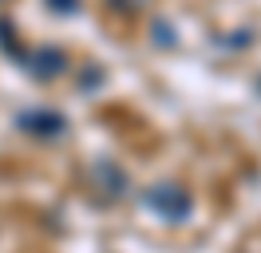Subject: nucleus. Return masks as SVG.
<instances>
[{"mask_svg":"<svg viewBox=\"0 0 261 253\" xmlns=\"http://www.w3.org/2000/svg\"><path fill=\"white\" fill-rule=\"evenodd\" d=\"M150 214H159L163 221H186L190 210H194V198L178 186V182H154V186L143 194Z\"/></svg>","mask_w":261,"mask_h":253,"instance_id":"1","label":"nucleus"},{"mask_svg":"<svg viewBox=\"0 0 261 253\" xmlns=\"http://www.w3.org/2000/svg\"><path fill=\"white\" fill-rule=\"evenodd\" d=\"M16 127L24 135H36V139H64L67 135V119L56 107H28L16 115Z\"/></svg>","mask_w":261,"mask_h":253,"instance_id":"2","label":"nucleus"},{"mask_svg":"<svg viewBox=\"0 0 261 253\" xmlns=\"http://www.w3.org/2000/svg\"><path fill=\"white\" fill-rule=\"evenodd\" d=\"M24 71L40 83H48V79H60L67 71V56L60 47H36L32 56H24Z\"/></svg>","mask_w":261,"mask_h":253,"instance_id":"3","label":"nucleus"},{"mask_svg":"<svg viewBox=\"0 0 261 253\" xmlns=\"http://www.w3.org/2000/svg\"><path fill=\"white\" fill-rule=\"evenodd\" d=\"M95 186H99V190H107V198H119V194L127 190V174L119 170L115 162L99 158V166H95Z\"/></svg>","mask_w":261,"mask_h":253,"instance_id":"4","label":"nucleus"},{"mask_svg":"<svg viewBox=\"0 0 261 253\" xmlns=\"http://www.w3.org/2000/svg\"><path fill=\"white\" fill-rule=\"evenodd\" d=\"M48 8L64 16V12H75V8H80V0H48Z\"/></svg>","mask_w":261,"mask_h":253,"instance_id":"5","label":"nucleus"},{"mask_svg":"<svg viewBox=\"0 0 261 253\" xmlns=\"http://www.w3.org/2000/svg\"><path fill=\"white\" fill-rule=\"evenodd\" d=\"M107 4H111L115 12H139V4H143V0H107Z\"/></svg>","mask_w":261,"mask_h":253,"instance_id":"6","label":"nucleus"}]
</instances>
